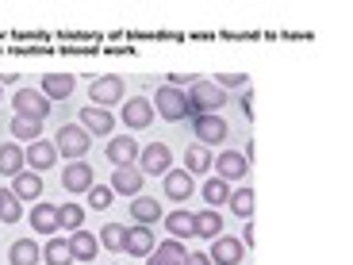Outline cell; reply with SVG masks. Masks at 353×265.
Wrapping results in <instances>:
<instances>
[{
    "label": "cell",
    "mask_w": 353,
    "mask_h": 265,
    "mask_svg": "<svg viewBox=\"0 0 353 265\" xmlns=\"http://www.w3.org/2000/svg\"><path fill=\"white\" fill-rule=\"evenodd\" d=\"M154 108H158L161 119L181 124V119H185V108H188V97L181 92V88H173V85H161L158 92H154Z\"/></svg>",
    "instance_id": "5b68a950"
},
{
    "label": "cell",
    "mask_w": 353,
    "mask_h": 265,
    "mask_svg": "<svg viewBox=\"0 0 353 265\" xmlns=\"http://www.w3.org/2000/svg\"><path fill=\"white\" fill-rule=\"evenodd\" d=\"M150 254H154L150 265H185L188 250H185V242H181V239H165V242H158Z\"/></svg>",
    "instance_id": "ac0fdd59"
},
{
    "label": "cell",
    "mask_w": 353,
    "mask_h": 265,
    "mask_svg": "<svg viewBox=\"0 0 353 265\" xmlns=\"http://www.w3.org/2000/svg\"><path fill=\"white\" fill-rule=\"evenodd\" d=\"M12 193L19 196V200H39V196H43V177L35 173V169H31V173H19V177H12Z\"/></svg>",
    "instance_id": "7402d4cb"
},
{
    "label": "cell",
    "mask_w": 353,
    "mask_h": 265,
    "mask_svg": "<svg viewBox=\"0 0 353 265\" xmlns=\"http://www.w3.org/2000/svg\"><path fill=\"white\" fill-rule=\"evenodd\" d=\"M242 112H246V119H254V92L246 88V97H242Z\"/></svg>",
    "instance_id": "ab89813d"
},
{
    "label": "cell",
    "mask_w": 353,
    "mask_h": 265,
    "mask_svg": "<svg viewBox=\"0 0 353 265\" xmlns=\"http://www.w3.org/2000/svg\"><path fill=\"white\" fill-rule=\"evenodd\" d=\"M131 215H134V223H139V227H150V223L161 219V204L154 200V196H134Z\"/></svg>",
    "instance_id": "603a6c76"
},
{
    "label": "cell",
    "mask_w": 353,
    "mask_h": 265,
    "mask_svg": "<svg viewBox=\"0 0 353 265\" xmlns=\"http://www.w3.org/2000/svg\"><path fill=\"white\" fill-rule=\"evenodd\" d=\"M123 88H127V77H119V73L92 77V81H88V104H97V108L119 104V100H123Z\"/></svg>",
    "instance_id": "3957f363"
},
{
    "label": "cell",
    "mask_w": 353,
    "mask_h": 265,
    "mask_svg": "<svg viewBox=\"0 0 353 265\" xmlns=\"http://www.w3.org/2000/svg\"><path fill=\"white\" fill-rule=\"evenodd\" d=\"M185 265H212V257H208V254H200V250H192V254L185 257Z\"/></svg>",
    "instance_id": "f35d334b"
},
{
    "label": "cell",
    "mask_w": 353,
    "mask_h": 265,
    "mask_svg": "<svg viewBox=\"0 0 353 265\" xmlns=\"http://www.w3.org/2000/svg\"><path fill=\"white\" fill-rule=\"evenodd\" d=\"M192 193H196L192 173H188V169H169V173H165V196H169V200L185 204Z\"/></svg>",
    "instance_id": "5bb4252c"
},
{
    "label": "cell",
    "mask_w": 353,
    "mask_h": 265,
    "mask_svg": "<svg viewBox=\"0 0 353 265\" xmlns=\"http://www.w3.org/2000/svg\"><path fill=\"white\" fill-rule=\"evenodd\" d=\"M85 227V208L81 204H58V230H81Z\"/></svg>",
    "instance_id": "4316f807"
},
{
    "label": "cell",
    "mask_w": 353,
    "mask_h": 265,
    "mask_svg": "<svg viewBox=\"0 0 353 265\" xmlns=\"http://www.w3.org/2000/svg\"><path fill=\"white\" fill-rule=\"evenodd\" d=\"M65 242H70L73 262H92V257H97V250H100V239H97V235H88V230H73Z\"/></svg>",
    "instance_id": "d6986e66"
},
{
    "label": "cell",
    "mask_w": 353,
    "mask_h": 265,
    "mask_svg": "<svg viewBox=\"0 0 353 265\" xmlns=\"http://www.w3.org/2000/svg\"><path fill=\"white\" fill-rule=\"evenodd\" d=\"M62 185H65V193H88V188L97 185L92 166H88V161H70V166L62 169Z\"/></svg>",
    "instance_id": "30bf717a"
},
{
    "label": "cell",
    "mask_w": 353,
    "mask_h": 265,
    "mask_svg": "<svg viewBox=\"0 0 353 265\" xmlns=\"http://www.w3.org/2000/svg\"><path fill=\"white\" fill-rule=\"evenodd\" d=\"M142 169L139 166H115V173H112V193H119V196H139L142 193Z\"/></svg>",
    "instance_id": "9c48e42d"
},
{
    "label": "cell",
    "mask_w": 353,
    "mask_h": 265,
    "mask_svg": "<svg viewBox=\"0 0 353 265\" xmlns=\"http://www.w3.org/2000/svg\"><path fill=\"white\" fill-rule=\"evenodd\" d=\"M154 246H158V242H154V230H150V227H139V223H134V227H127V239H123V250H127V254L146 257Z\"/></svg>",
    "instance_id": "e0dca14e"
},
{
    "label": "cell",
    "mask_w": 353,
    "mask_h": 265,
    "mask_svg": "<svg viewBox=\"0 0 353 265\" xmlns=\"http://www.w3.org/2000/svg\"><path fill=\"white\" fill-rule=\"evenodd\" d=\"M73 92V77L70 73H46L43 77V97L46 100H65Z\"/></svg>",
    "instance_id": "484cf974"
},
{
    "label": "cell",
    "mask_w": 353,
    "mask_h": 265,
    "mask_svg": "<svg viewBox=\"0 0 353 265\" xmlns=\"http://www.w3.org/2000/svg\"><path fill=\"white\" fill-rule=\"evenodd\" d=\"M192 230L200 239H215V235H223V215L215 208H203V212L192 215Z\"/></svg>",
    "instance_id": "44dd1931"
},
{
    "label": "cell",
    "mask_w": 353,
    "mask_h": 265,
    "mask_svg": "<svg viewBox=\"0 0 353 265\" xmlns=\"http://www.w3.org/2000/svg\"><path fill=\"white\" fill-rule=\"evenodd\" d=\"M112 188H108V185H92V188H88V204H92V208H97V212H104V208H108V204H112Z\"/></svg>",
    "instance_id": "d590c367"
},
{
    "label": "cell",
    "mask_w": 353,
    "mask_h": 265,
    "mask_svg": "<svg viewBox=\"0 0 353 265\" xmlns=\"http://www.w3.org/2000/svg\"><path fill=\"white\" fill-rule=\"evenodd\" d=\"M212 161H215L212 150H208V146H200V142L185 150V169H188V173H208V169H212Z\"/></svg>",
    "instance_id": "1f68e13d"
},
{
    "label": "cell",
    "mask_w": 353,
    "mask_h": 265,
    "mask_svg": "<svg viewBox=\"0 0 353 265\" xmlns=\"http://www.w3.org/2000/svg\"><path fill=\"white\" fill-rule=\"evenodd\" d=\"M81 127H85L88 135H104V139H108V135L115 131V115L104 112V108L88 104V108H81Z\"/></svg>",
    "instance_id": "4fadbf2b"
},
{
    "label": "cell",
    "mask_w": 353,
    "mask_h": 265,
    "mask_svg": "<svg viewBox=\"0 0 353 265\" xmlns=\"http://www.w3.org/2000/svg\"><path fill=\"white\" fill-rule=\"evenodd\" d=\"M23 219V200L12 188H0V223H19Z\"/></svg>",
    "instance_id": "83f0119b"
},
{
    "label": "cell",
    "mask_w": 353,
    "mask_h": 265,
    "mask_svg": "<svg viewBox=\"0 0 353 265\" xmlns=\"http://www.w3.org/2000/svg\"><path fill=\"white\" fill-rule=\"evenodd\" d=\"M108 161H112V166H134V161H139V142L127 139V135H115V139L108 142Z\"/></svg>",
    "instance_id": "2e32d148"
},
{
    "label": "cell",
    "mask_w": 353,
    "mask_h": 265,
    "mask_svg": "<svg viewBox=\"0 0 353 265\" xmlns=\"http://www.w3.org/2000/svg\"><path fill=\"white\" fill-rule=\"evenodd\" d=\"M246 81H250L246 73H219V77H215V85H219L223 92H227V88H242Z\"/></svg>",
    "instance_id": "8d00e7d4"
},
{
    "label": "cell",
    "mask_w": 353,
    "mask_h": 265,
    "mask_svg": "<svg viewBox=\"0 0 353 265\" xmlns=\"http://www.w3.org/2000/svg\"><path fill=\"white\" fill-rule=\"evenodd\" d=\"M31 227H35V235H58V204H35Z\"/></svg>",
    "instance_id": "ffe728a7"
},
{
    "label": "cell",
    "mask_w": 353,
    "mask_h": 265,
    "mask_svg": "<svg viewBox=\"0 0 353 265\" xmlns=\"http://www.w3.org/2000/svg\"><path fill=\"white\" fill-rule=\"evenodd\" d=\"M43 262H46V265H73L70 242H65V239H58V235H54V239H50V242H46V246H43Z\"/></svg>",
    "instance_id": "4dcf8cb0"
},
{
    "label": "cell",
    "mask_w": 353,
    "mask_h": 265,
    "mask_svg": "<svg viewBox=\"0 0 353 265\" xmlns=\"http://www.w3.org/2000/svg\"><path fill=\"white\" fill-rule=\"evenodd\" d=\"M123 239H127V227H123V223H108V227L100 230V246H104V250H115V254L123 250Z\"/></svg>",
    "instance_id": "e575fe53"
},
{
    "label": "cell",
    "mask_w": 353,
    "mask_h": 265,
    "mask_svg": "<svg viewBox=\"0 0 353 265\" xmlns=\"http://www.w3.org/2000/svg\"><path fill=\"white\" fill-rule=\"evenodd\" d=\"M134 166L142 169V177H165L173 169V150H169L165 142H150V146H142L139 150V161Z\"/></svg>",
    "instance_id": "277c9868"
},
{
    "label": "cell",
    "mask_w": 353,
    "mask_h": 265,
    "mask_svg": "<svg viewBox=\"0 0 353 265\" xmlns=\"http://www.w3.org/2000/svg\"><path fill=\"white\" fill-rule=\"evenodd\" d=\"M12 135L19 142H39L43 139V124L39 119H27V115H12Z\"/></svg>",
    "instance_id": "f546056e"
},
{
    "label": "cell",
    "mask_w": 353,
    "mask_h": 265,
    "mask_svg": "<svg viewBox=\"0 0 353 265\" xmlns=\"http://www.w3.org/2000/svg\"><path fill=\"white\" fill-rule=\"evenodd\" d=\"M0 88H4V85H0Z\"/></svg>",
    "instance_id": "60d3db41"
},
{
    "label": "cell",
    "mask_w": 353,
    "mask_h": 265,
    "mask_svg": "<svg viewBox=\"0 0 353 265\" xmlns=\"http://www.w3.org/2000/svg\"><path fill=\"white\" fill-rule=\"evenodd\" d=\"M230 212L234 215H242V219H250V215H254V188H239V193H230Z\"/></svg>",
    "instance_id": "d6a6232c"
},
{
    "label": "cell",
    "mask_w": 353,
    "mask_h": 265,
    "mask_svg": "<svg viewBox=\"0 0 353 265\" xmlns=\"http://www.w3.org/2000/svg\"><path fill=\"white\" fill-rule=\"evenodd\" d=\"M203 200L212 204V208H219V204H227V200H230V185L223 181V177H212V181L203 185Z\"/></svg>",
    "instance_id": "836d02e7"
},
{
    "label": "cell",
    "mask_w": 353,
    "mask_h": 265,
    "mask_svg": "<svg viewBox=\"0 0 353 265\" xmlns=\"http://www.w3.org/2000/svg\"><path fill=\"white\" fill-rule=\"evenodd\" d=\"M23 161L35 169V173H43V169H50L54 161H58V146H54V142H43V139H39V142H31V146L23 150Z\"/></svg>",
    "instance_id": "9a60e30c"
},
{
    "label": "cell",
    "mask_w": 353,
    "mask_h": 265,
    "mask_svg": "<svg viewBox=\"0 0 353 265\" xmlns=\"http://www.w3.org/2000/svg\"><path fill=\"white\" fill-rule=\"evenodd\" d=\"M12 104H16V115L39 119V124H43L46 115H50V100L43 97V88H19L16 97H12Z\"/></svg>",
    "instance_id": "8992f818"
},
{
    "label": "cell",
    "mask_w": 353,
    "mask_h": 265,
    "mask_svg": "<svg viewBox=\"0 0 353 265\" xmlns=\"http://www.w3.org/2000/svg\"><path fill=\"white\" fill-rule=\"evenodd\" d=\"M212 166H215V177H223V181H227V185H230V181H242V177H246L250 161L242 158L239 150H223L219 158L212 161Z\"/></svg>",
    "instance_id": "8fae6325"
},
{
    "label": "cell",
    "mask_w": 353,
    "mask_h": 265,
    "mask_svg": "<svg viewBox=\"0 0 353 265\" xmlns=\"http://www.w3.org/2000/svg\"><path fill=\"white\" fill-rule=\"evenodd\" d=\"M54 146H58L62 158L81 161L88 154V146H92V135H88L81 124H65V127H58V135H54Z\"/></svg>",
    "instance_id": "6da1fadb"
},
{
    "label": "cell",
    "mask_w": 353,
    "mask_h": 265,
    "mask_svg": "<svg viewBox=\"0 0 353 265\" xmlns=\"http://www.w3.org/2000/svg\"><path fill=\"white\" fill-rule=\"evenodd\" d=\"M165 230L173 235V239H192L196 235L192 230V212H185V208H181V212H169L165 215Z\"/></svg>",
    "instance_id": "f1b7e54d"
},
{
    "label": "cell",
    "mask_w": 353,
    "mask_h": 265,
    "mask_svg": "<svg viewBox=\"0 0 353 265\" xmlns=\"http://www.w3.org/2000/svg\"><path fill=\"white\" fill-rule=\"evenodd\" d=\"M208 257H212V265H242L246 246H242V239H234V235H223V239H215V246Z\"/></svg>",
    "instance_id": "ba28073f"
},
{
    "label": "cell",
    "mask_w": 353,
    "mask_h": 265,
    "mask_svg": "<svg viewBox=\"0 0 353 265\" xmlns=\"http://www.w3.org/2000/svg\"><path fill=\"white\" fill-rule=\"evenodd\" d=\"M169 85H173V88H181V92H185V88H192L196 85V81H200V77H196V73H169Z\"/></svg>",
    "instance_id": "74e56055"
},
{
    "label": "cell",
    "mask_w": 353,
    "mask_h": 265,
    "mask_svg": "<svg viewBox=\"0 0 353 265\" xmlns=\"http://www.w3.org/2000/svg\"><path fill=\"white\" fill-rule=\"evenodd\" d=\"M192 131H196V142H200V146H215V142L227 139V119H223V115H196Z\"/></svg>",
    "instance_id": "52a82bcc"
},
{
    "label": "cell",
    "mask_w": 353,
    "mask_h": 265,
    "mask_svg": "<svg viewBox=\"0 0 353 265\" xmlns=\"http://www.w3.org/2000/svg\"><path fill=\"white\" fill-rule=\"evenodd\" d=\"M185 97H188V104L196 108V115H219V108L227 104V92H223L215 81H196Z\"/></svg>",
    "instance_id": "7a4b0ae2"
},
{
    "label": "cell",
    "mask_w": 353,
    "mask_h": 265,
    "mask_svg": "<svg viewBox=\"0 0 353 265\" xmlns=\"http://www.w3.org/2000/svg\"><path fill=\"white\" fill-rule=\"evenodd\" d=\"M23 146H16V142H4V146H0V173L4 177H19L23 173Z\"/></svg>",
    "instance_id": "d4e9b609"
},
{
    "label": "cell",
    "mask_w": 353,
    "mask_h": 265,
    "mask_svg": "<svg viewBox=\"0 0 353 265\" xmlns=\"http://www.w3.org/2000/svg\"><path fill=\"white\" fill-rule=\"evenodd\" d=\"M8 262L12 265H39L43 262V250L35 246V239H16L8 250Z\"/></svg>",
    "instance_id": "cb8c5ba5"
},
{
    "label": "cell",
    "mask_w": 353,
    "mask_h": 265,
    "mask_svg": "<svg viewBox=\"0 0 353 265\" xmlns=\"http://www.w3.org/2000/svg\"><path fill=\"white\" fill-rule=\"evenodd\" d=\"M123 124L134 127V131L150 127V124H154V104H150V100H142V97L123 100Z\"/></svg>",
    "instance_id": "7c38bea8"
}]
</instances>
